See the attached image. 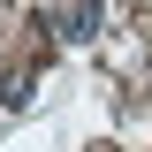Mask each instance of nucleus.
Instances as JSON below:
<instances>
[{
    "label": "nucleus",
    "mask_w": 152,
    "mask_h": 152,
    "mask_svg": "<svg viewBox=\"0 0 152 152\" xmlns=\"http://www.w3.org/2000/svg\"><path fill=\"white\" fill-rule=\"evenodd\" d=\"M69 38H76V46H91V38H99V0H76V15H69Z\"/></svg>",
    "instance_id": "f257e3e1"
}]
</instances>
